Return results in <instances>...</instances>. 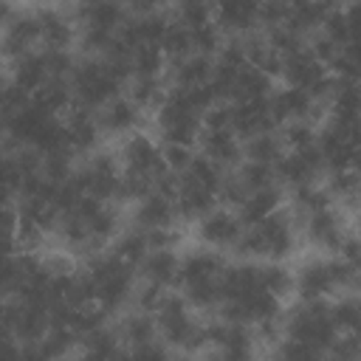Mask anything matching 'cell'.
<instances>
[{
  "label": "cell",
  "mask_w": 361,
  "mask_h": 361,
  "mask_svg": "<svg viewBox=\"0 0 361 361\" xmlns=\"http://www.w3.org/2000/svg\"><path fill=\"white\" fill-rule=\"evenodd\" d=\"M127 79H130V59L85 56V59H76L68 87H71L73 104L93 110V107H104L110 99H116Z\"/></svg>",
  "instance_id": "cell-1"
},
{
  "label": "cell",
  "mask_w": 361,
  "mask_h": 361,
  "mask_svg": "<svg viewBox=\"0 0 361 361\" xmlns=\"http://www.w3.org/2000/svg\"><path fill=\"white\" fill-rule=\"evenodd\" d=\"M93 302L102 310H118L121 305H127L135 293V274L127 262H121L113 254H96L87 259V268L82 271Z\"/></svg>",
  "instance_id": "cell-2"
},
{
  "label": "cell",
  "mask_w": 361,
  "mask_h": 361,
  "mask_svg": "<svg viewBox=\"0 0 361 361\" xmlns=\"http://www.w3.org/2000/svg\"><path fill=\"white\" fill-rule=\"evenodd\" d=\"M358 282V265L344 259H307L293 274V288L302 296V302H319L327 299L336 290H350Z\"/></svg>",
  "instance_id": "cell-3"
},
{
  "label": "cell",
  "mask_w": 361,
  "mask_h": 361,
  "mask_svg": "<svg viewBox=\"0 0 361 361\" xmlns=\"http://www.w3.org/2000/svg\"><path fill=\"white\" fill-rule=\"evenodd\" d=\"M296 245V231L290 226V220L279 212H274L271 217L245 226L240 240H237V251L243 257H265L268 262H279L285 259Z\"/></svg>",
  "instance_id": "cell-4"
},
{
  "label": "cell",
  "mask_w": 361,
  "mask_h": 361,
  "mask_svg": "<svg viewBox=\"0 0 361 361\" xmlns=\"http://www.w3.org/2000/svg\"><path fill=\"white\" fill-rule=\"evenodd\" d=\"M152 319H155V327H158L161 338H164L169 347L195 353V350H203V347L209 344V330H206V324L195 322L192 313H189V305H186L180 296H175V293H166V296H164V302L155 307Z\"/></svg>",
  "instance_id": "cell-5"
},
{
  "label": "cell",
  "mask_w": 361,
  "mask_h": 361,
  "mask_svg": "<svg viewBox=\"0 0 361 361\" xmlns=\"http://www.w3.org/2000/svg\"><path fill=\"white\" fill-rule=\"evenodd\" d=\"M282 333H285V338L302 341L305 347H310L316 353H327L338 336V330L333 327V319H330V302L327 299L302 302L299 307L290 310V316H285Z\"/></svg>",
  "instance_id": "cell-6"
},
{
  "label": "cell",
  "mask_w": 361,
  "mask_h": 361,
  "mask_svg": "<svg viewBox=\"0 0 361 361\" xmlns=\"http://www.w3.org/2000/svg\"><path fill=\"white\" fill-rule=\"evenodd\" d=\"M155 124L164 144L192 147L200 138V113L186 102L180 87H169L164 102L155 107Z\"/></svg>",
  "instance_id": "cell-7"
},
{
  "label": "cell",
  "mask_w": 361,
  "mask_h": 361,
  "mask_svg": "<svg viewBox=\"0 0 361 361\" xmlns=\"http://www.w3.org/2000/svg\"><path fill=\"white\" fill-rule=\"evenodd\" d=\"M73 180L79 183L85 197H93L99 203H107L113 197H118V164L110 152H96L90 155L79 169H73Z\"/></svg>",
  "instance_id": "cell-8"
},
{
  "label": "cell",
  "mask_w": 361,
  "mask_h": 361,
  "mask_svg": "<svg viewBox=\"0 0 361 361\" xmlns=\"http://www.w3.org/2000/svg\"><path fill=\"white\" fill-rule=\"evenodd\" d=\"M322 155L316 147H307V149H296V152H285L276 166H274V178L282 180L285 186H290L293 192L296 189H305V186H313L316 175L322 172Z\"/></svg>",
  "instance_id": "cell-9"
},
{
  "label": "cell",
  "mask_w": 361,
  "mask_h": 361,
  "mask_svg": "<svg viewBox=\"0 0 361 361\" xmlns=\"http://www.w3.org/2000/svg\"><path fill=\"white\" fill-rule=\"evenodd\" d=\"M279 76H285L288 87H299L305 90L307 96H313V90L327 79V68L310 54V48H299L288 56H282V68H279Z\"/></svg>",
  "instance_id": "cell-10"
},
{
  "label": "cell",
  "mask_w": 361,
  "mask_h": 361,
  "mask_svg": "<svg viewBox=\"0 0 361 361\" xmlns=\"http://www.w3.org/2000/svg\"><path fill=\"white\" fill-rule=\"evenodd\" d=\"M39 42V20L34 8H20V14L0 34V54L8 59H20L34 51Z\"/></svg>",
  "instance_id": "cell-11"
},
{
  "label": "cell",
  "mask_w": 361,
  "mask_h": 361,
  "mask_svg": "<svg viewBox=\"0 0 361 361\" xmlns=\"http://www.w3.org/2000/svg\"><path fill=\"white\" fill-rule=\"evenodd\" d=\"M51 327V316L48 307L28 302V299H17L11 302V322H8V333L23 341V344H34L39 341Z\"/></svg>",
  "instance_id": "cell-12"
},
{
  "label": "cell",
  "mask_w": 361,
  "mask_h": 361,
  "mask_svg": "<svg viewBox=\"0 0 361 361\" xmlns=\"http://www.w3.org/2000/svg\"><path fill=\"white\" fill-rule=\"evenodd\" d=\"M243 228L245 226L240 223V217L228 209H212L206 217L197 220V237L212 248H234Z\"/></svg>",
  "instance_id": "cell-13"
},
{
  "label": "cell",
  "mask_w": 361,
  "mask_h": 361,
  "mask_svg": "<svg viewBox=\"0 0 361 361\" xmlns=\"http://www.w3.org/2000/svg\"><path fill=\"white\" fill-rule=\"evenodd\" d=\"M37 20H39V42L45 45V51H71V42L76 37V23L71 17V11L65 8H34Z\"/></svg>",
  "instance_id": "cell-14"
},
{
  "label": "cell",
  "mask_w": 361,
  "mask_h": 361,
  "mask_svg": "<svg viewBox=\"0 0 361 361\" xmlns=\"http://www.w3.org/2000/svg\"><path fill=\"white\" fill-rule=\"evenodd\" d=\"M274 130V118H271V107L268 99L259 102H231V133L243 141L271 133Z\"/></svg>",
  "instance_id": "cell-15"
},
{
  "label": "cell",
  "mask_w": 361,
  "mask_h": 361,
  "mask_svg": "<svg viewBox=\"0 0 361 361\" xmlns=\"http://www.w3.org/2000/svg\"><path fill=\"white\" fill-rule=\"evenodd\" d=\"M212 23L220 28V34H234V39L245 37V34H254L259 20H257V3H248V0H228V3H220L214 6L212 11Z\"/></svg>",
  "instance_id": "cell-16"
},
{
  "label": "cell",
  "mask_w": 361,
  "mask_h": 361,
  "mask_svg": "<svg viewBox=\"0 0 361 361\" xmlns=\"http://www.w3.org/2000/svg\"><path fill=\"white\" fill-rule=\"evenodd\" d=\"M121 164L127 172H141V175H155L161 169V147L147 135V133H130L127 141L121 144Z\"/></svg>",
  "instance_id": "cell-17"
},
{
  "label": "cell",
  "mask_w": 361,
  "mask_h": 361,
  "mask_svg": "<svg viewBox=\"0 0 361 361\" xmlns=\"http://www.w3.org/2000/svg\"><path fill=\"white\" fill-rule=\"evenodd\" d=\"M268 107H271L274 124H290V121H307L313 116L316 102L305 90L285 85L282 90H274L268 96Z\"/></svg>",
  "instance_id": "cell-18"
},
{
  "label": "cell",
  "mask_w": 361,
  "mask_h": 361,
  "mask_svg": "<svg viewBox=\"0 0 361 361\" xmlns=\"http://www.w3.org/2000/svg\"><path fill=\"white\" fill-rule=\"evenodd\" d=\"M62 127H65L68 147H71L73 152H87V149H93L96 141H99V133H102L99 116H96L93 110H87V107H79V104H73V107L68 110Z\"/></svg>",
  "instance_id": "cell-19"
},
{
  "label": "cell",
  "mask_w": 361,
  "mask_h": 361,
  "mask_svg": "<svg viewBox=\"0 0 361 361\" xmlns=\"http://www.w3.org/2000/svg\"><path fill=\"white\" fill-rule=\"evenodd\" d=\"M73 23L79 28H99V31H110L118 34V28L127 23V6L118 3H85L76 6L71 11Z\"/></svg>",
  "instance_id": "cell-20"
},
{
  "label": "cell",
  "mask_w": 361,
  "mask_h": 361,
  "mask_svg": "<svg viewBox=\"0 0 361 361\" xmlns=\"http://www.w3.org/2000/svg\"><path fill=\"white\" fill-rule=\"evenodd\" d=\"M141 107L130 99V96H116V99H110L104 107H102V113H96L99 116V127L104 130V133H110V135H130V133H135V127H138V121H141Z\"/></svg>",
  "instance_id": "cell-21"
},
{
  "label": "cell",
  "mask_w": 361,
  "mask_h": 361,
  "mask_svg": "<svg viewBox=\"0 0 361 361\" xmlns=\"http://www.w3.org/2000/svg\"><path fill=\"white\" fill-rule=\"evenodd\" d=\"M197 141L203 144V158H209L223 172L237 169L243 164V144L234 133H203L200 130Z\"/></svg>",
  "instance_id": "cell-22"
},
{
  "label": "cell",
  "mask_w": 361,
  "mask_h": 361,
  "mask_svg": "<svg viewBox=\"0 0 361 361\" xmlns=\"http://www.w3.org/2000/svg\"><path fill=\"white\" fill-rule=\"evenodd\" d=\"M178 212H175V203L158 192L141 197L135 203V212H133V223L138 231H155V228H169L175 223Z\"/></svg>",
  "instance_id": "cell-23"
},
{
  "label": "cell",
  "mask_w": 361,
  "mask_h": 361,
  "mask_svg": "<svg viewBox=\"0 0 361 361\" xmlns=\"http://www.w3.org/2000/svg\"><path fill=\"white\" fill-rule=\"evenodd\" d=\"M141 268V276L144 282L149 285H158V288H169L178 282V274H180V257L172 251V248H149L147 257L138 262Z\"/></svg>",
  "instance_id": "cell-24"
},
{
  "label": "cell",
  "mask_w": 361,
  "mask_h": 361,
  "mask_svg": "<svg viewBox=\"0 0 361 361\" xmlns=\"http://www.w3.org/2000/svg\"><path fill=\"white\" fill-rule=\"evenodd\" d=\"M305 231H307V240L319 248H327V251H338L341 240L347 237L344 234V226H341V217L336 214V209H322V212H313L305 217Z\"/></svg>",
  "instance_id": "cell-25"
},
{
  "label": "cell",
  "mask_w": 361,
  "mask_h": 361,
  "mask_svg": "<svg viewBox=\"0 0 361 361\" xmlns=\"http://www.w3.org/2000/svg\"><path fill=\"white\" fill-rule=\"evenodd\" d=\"M214 203H217V195L214 192H209V189H203V186L180 178V186H178V195H175V212H178V217H183V220H200V217H206L214 209Z\"/></svg>",
  "instance_id": "cell-26"
},
{
  "label": "cell",
  "mask_w": 361,
  "mask_h": 361,
  "mask_svg": "<svg viewBox=\"0 0 361 361\" xmlns=\"http://www.w3.org/2000/svg\"><path fill=\"white\" fill-rule=\"evenodd\" d=\"M279 203H282V189H279V183H274V186L248 192V195L243 197V203L237 206L234 214L240 217L243 226H254V223L271 217V214L279 209Z\"/></svg>",
  "instance_id": "cell-27"
},
{
  "label": "cell",
  "mask_w": 361,
  "mask_h": 361,
  "mask_svg": "<svg viewBox=\"0 0 361 361\" xmlns=\"http://www.w3.org/2000/svg\"><path fill=\"white\" fill-rule=\"evenodd\" d=\"M240 48H243V56H245V65L262 71L265 76H276L279 68H282V56L271 48V42L265 39V34H245L240 37Z\"/></svg>",
  "instance_id": "cell-28"
},
{
  "label": "cell",
  "mask_w": 361,
  "mask_h": 361,
  "mask_svg": "<svg viewBox=\"0 0 361 361\" xmlns=\"http://www.w3.org/2000/svg\"><path fill=\"white\" fill-rule=\"evenodd\" d=\"M214 56L189 54L172 65V87H203L212 82Z\"/></svg>",
  "instance_id": "cell-29"
},
{
  "label": "cell",
  "mask_w": 361,
  "mask_h": 361,
  "mask_svg": "<svg viewBox=\"0 0 361 361\" xmlns=\"http://www.w3.org/2000/svg\"><path fill=\"white\" fill-rule=\"evenodd\" d=\"M223 259L209 251V248H197V251H189L186 257H180V274H178V282L186 285V282H200V279H217L223 274Z\"/></svg>",
  "instance_id": "cell-30"
},
{
  "label": "cell",
  "mask_w": 361,
  "mask_h": 361,
  "mask_svg": "<svg viewBox=\"0 0 361 361\" xmlns=\"http://www.w3.org/2000/svg\"><path fill=\"white\" fill-rule=\"evenodd\" d=\"M274 93V85H271V76H265L262 71L251 68V65H243L231 82V93L228 99L234 102H259V99H268Z\"/></svg>",
  "instance_id": "cell-31"
},
{
  "label": "cell",
  "mask_w": 361,
  "mask_h": 361,
  "mask_svg": "<svg viewBox=\"0 0 361 361\" xmlns=\"http://www.w3.org/2000/svg\"><path fill=\"white\" fill-rule=\"evenodd\" d=\"M121 338L118 333H113L107 324L99 330H90L87 336H82V353L79 361H118L121 355Z\"/></svg>",
  "instance_id": "cell-32"
},
{
  "label": "cell",
  "mask_w": 361,
  "mask_h": 361,
  "mask_svg": "<svg viewBox=\"0 0 361 361\" xmlns=\"http://www.w3.org/2000/svg\"><path fill=\"white\" fill-rule=\"evenodd\" d=\"M330 8H333V3H310V0H305V3H290V6H288V17H285L282 25L290 28L293 34L305 37V34L322 28V23H324V17H327Z\"/></svg>",
  "instance_id": "cell-33"
},
{
  "label": "cell",
  "mask_w": 361,
  "mask_h": 361,
  "mask_svg": "<svg viewBox=\"0 0 361 361\" xmlns=\"http://www.w3.org/2000/svg\"><path fill=\"white\" fill-rule=\"evenodd\" d=\"M45 82H48V73H45L42 51H31V54L14 59V68H11V85L14 87H20L23 93L34 96Z\"/></svg>",
  "instance_id": "cell-34"
},
{
  "label": "cell",
  "mask_w": 361,
  "mask_h": 361,
  "mask_svg": "<svg viewBox=\"0 0 361 361\" xmlns=\"http://www.w3.org/2000/svg\"><path fill=\"white\" fill-rule=\"evenodd\" d=\"M243 155L245 161H254V164H262V166H276V161L285 155V147H282V138L271 130V133H262V135H254L243 144Z\"/></svg>",
  "instance_id": "cell-35"
},
{
  "label": "cell",
  "mask_w": 361,
  "mask_h": 361,
  "mask_svg": "<svg viewBox=\"0 0 361 361\" xmlns=\"http://www.w3.org/2000/svg\"><path fill=\"white\" fill-rule=\"evenodd\" d=\"M31 102H34L37 107H42L48 116L68 113V110L73 107L71 87H68V82H62V79H48V82H45V85L31 96Z\"/></svg>",
  "instance_id": "cell-36"
},
{
  "label": "cell",
  "mask_w": 361,
  "mask_h": 361,
  "mask_svg": "<svg viewBox=\"0 0 361 361\" xmlns=\"http://www.w3.org/2000/svg\"><path fill=\"white\" fill-rule=\"evenodd\" d=\"M155 336H158L155 319H152V313H144V310H135V313L124 316V322H121V327H118V338H121V344H127V347L155 341Z\"/></svg>",
  "instance_id": "cell-37"
},
{
  "label": "cell",
  "mask_w": 361,
  "mask_h": 361,
  "mask_svg": "<svg viewBox=\"0 0 361 361\" xmlns=\"http://www.w3.org/2000/svg\"><path fill=\"white\" fill-rule=\"evenodd\" d=\"M166 56L161 54L158 45H144L130 51V76H144V79H161Z\"/></svg>",
  "instance_id": "cell-38"
},
{
  "label": "cell",
  "mask_w": 361,
  "mask_h": 361,
  "mask_svg": "<svg viewBox=\"0 0 361 361\" xmlns=\"http://www.w3.org/2000/svg\"><path fill=\"white\" fill-rule=\"evenodd\" d=\"M259 288L282 302L288 293H293V274L282 262H265L259 265Z\"/></svg>",
  "instance_id": "cell-39"
},
{
  "label": "cell",
  "mask_w": 361,
  "mask_h": 361,
  "mask_svg": "<svg viewBox=\"0 0 361 361\" xmlns=\"http://www.w3.org/2000/svg\"><path fill=\"white\" fill-rule=\"evenodd\" d=\"M186 305L200 307V310H212L220 307L223 296H220V276L217 279H200V282H186L183 285V296Z\"/></svg>",
  "instance_id": "cell-40"
},
{
  "label": "cell",
  "mask_w": 361,
  "mask_h": 361,
  "mask_svg": "<svg viewBox=\"0 0 361 361\" xmlns=\"http://www.w3.org/2000/svg\"><path fill=\"white\" fill-rule=\"evenodd\" d=\"M76 341H79V336H76L71 327H56V324H51L48 333H45L37 344H39V350H42V355H45L48 361H62V358L76 347Z\"/></svg>",
  "instance_id": "cell-41"
},
{
  "label": "cell",
  "mask_w": 361,
  "mask_h": 361,
  "mask_svg": "<svg viewBox=\"0 0 361 361\" xmlns=\"http://www.w3.org/2000/svg\"><path fill=\"white\" fill-rule=\"evenodd\" d=\"M158 48H161L164 56H169V59H175V62L183 59V56H189V54H195V48H192V31H189L186 25L169 20V25H166V31H164Z\"/></svg>",
  "instance_id": "cell-42"
},
{
  "label": "cell",
  "mask_w": 361,
  "mask_h": 361,
  "mask_svg": "<svg viewBox=\"0 0 361 361\" xmlns=\"http://www.w3.org/2000/svg\"><path fill=\"white\" fill-rule=\"evenodd\" d=\"M147 251H149V245H147V237H144V231H138V228H130V231H124V234H118L116 237V243H113V257H118L121 262H127L130 268H135L144 257H147Z\"/></svg>",
  "instance_id": "cell-43"
},
{
  "label": "cell",
  "mask_w": 361,
  "mask_h": 361,
  "mask_svg": "<svg viewBox=\"0 0 361 361\" xmlns=\"http://www.w3.org/2000/svg\"><path fill=\"white\" fill-rule=\"evenodd\" d=\"M130 82V99L141 107V110H147V107H158L161 102H164V96H166V90H164V85H161V79H144V76H130L127 79Z\"/></svg>",
  "instance_id": "cell-44"
},
{
  "label": "cell",
  "mask_w": 361,
  "mask_h": 361,
  "mask_svg": "<svg viewBox=\"0 0 361 361\" xmlns=\"http://www.w3.org/2000/svg\"><path fill=\"white\" fill-rule=\"evenodd\" d=\"M330 319L338 333H355L361 324V305L355 296H341L338 302H330Z\"/></svg>",
  "instance_id": "cell-45"
},
{
  "label": "cell",
  "mask_w": 361,
  "mask_h": 361,
  "mask_svg": "<svg viewBox=\"0 0 361 361\" xmlns=\"http://www.w3.org/2000/svg\"><path fill=\"white\" fill-rule=\"evenodd\" d=\"M223 175H226V172H223L220 166H214L209 158L195 155L192 164H189V169H186L180 178H186V180H192V183H197V186H203V189H209V192L217 195V186H220Z\"/></svg>",
  "instance_id": "cell-46"
},
{
  "label": "cell",
  "mask_w": 361,
  "mask_h": 361,
  "mask_svg": "<svg viewBox=\"0 0 361 361\" xmlns=\"http://www.w3.org/2000/svg\"><path fill=\"white\" fill-rule=\"evenodd\" d=\"M234 178L240 180V186L245 189V195L276 183L274 169H271V166H262V164H254V161H243V164L234 169Z\"/></svg>",
  "instance_id": "cell-47"
},
{
  "label": "cell",
  "mask_w": 361,
  "mask_h": 361,
  "mask_svg": "<svg viewBox=\"0 0 361 361\" xmlns=\"http://www.w3.org/2000/svg\"><path fill=\"white\" fill-rule=\"evenodd\" d=\"M25 183V172H23V164L17 158V149L14 152H0V192L3 195H20Z\"/></svg>",
  "instance_id": "cell-48"
},
{
  "label": "cell",
  "mask_w": 361,
  "mask_h": 361,
  "mask_svg": "<svg viewBox=\"0 0 361 361\" xmlns=\"http://www.w3.org/2000/svg\"><path fill=\"white\" fill-rule=\"evenodd\" d=\"M316 135H319V130L307 118V121H290V124H285V130H282L279 138H282V147H290V152H296V149L316 147Z\"/></svg>",
  "instance_id": "cell-49"
},
{
  "label": "cell",
  "mask_w": 361,
  "mask_h": 361,
  "mask_svg": "<svg viewBox=\"0 0 361 361\" xmlns=\"http://www.w3.org/2000/svg\"><path fill=\"white\" fill-rule=\"evenodd\" d=\"M327 195H330V197H338V200H344V203H355V197H358V172H355V169L330 172Z\"/></svg>",
  "instance_id": "cell-50"
},
{
  "label": "cell",
  "mask_w": 361,
  "mask_h": 361,
  "mask_svg": "<svg viewBox=\"0 0 361 361\" xmlns=\"http://www.w3.org/2000/svg\"><path fill=\"white\" fill-rule=\"evenodd\" d=\"M212 11H214V6H209V3L186 0V3H180V6L175 8V23L186 25V28L192 31V28H197V25L212 23Z\"/></svg>",
  "instance_id": "cell-51"
},
{
  "label": "cell",
  "mask_w": 361,
  "mask_h": 361,
  "mask_svg": "<svg viewBox=\"0 0 361 361\" xmlns=\"http://www.w3.org/2000/svg\"><path fill=\"white\" fill-rule=\"evenodd\" d=\"M192 158H195L192 147H180V144H161V166H164L166 172L178 175V178L189 169Z\"/></svg>",
  "instance_id": "cell-52"
},
{
  "label": "cell",
  "mask_w": 361,
  "mask_h": 361,
  "mask_svg": "<svg viewBox=\"0 0 361 361\" xmlns=\"http://www.w3.org/2000/svg\"><path fill=\"white\" fill-rule=\"evenodd\" d=\"M223 45V34L214 23H206V25H197L192 28V48L195 54H203V56H214Z\"/></svg>",
  "instance_id": "cell-53"
},
{
  "label": "cell",
  "mask_w": 361,
  "mask_h": 361,
  "mask_svg": "<svg viewBox=\"0 0 361 361\" xmlns=\"http://www.w3.org/2000/svg\"><path fill=\"white\" fill-rule=\"evenodd\" d=\"M42 62H45L48 79H62V82H68L76 68V59L71 51H42Z\"/></svg>",
  "instance_id": "cell-54"
},
{
  "label": "cell",
  "mask_w": 361,
  "mask_h": 361,
  "mask_svg": "<svg viewBox=\"0 0 361 361\" xmlns=\"http://www.w3.org/2000/svg\"><path fill=\"white\" fill-rule=\"evenodd\" d=\"M200 130L203 133H231V104L217 102L200 116Z\"/></svg>",
  "instance_id": "cell-55"
},
{
  "label": "cell",
  "mask_w": 361,
  "mask_h": 361,
  "mask_svg": "<svg viewBox=\"0 0 361 361\" xmlns=\"http://www.w3.org/2000/svg\"><path fill=\"white\" fill-rule=\"evenodd\" d=\"M118 361H169V353H166V344L147 341V344H135V347L121 350Z\"/></svg>",
  "instance_id": "cell-56"
},
{
  "label": "cell",
  "mask_w": 361,
  "mask_h": 361,
  "mask_svg": "<svg viewBox=\"0 0 361 361\" xmlns=\"http://www.w3.org/2000/svg\"><path fill=\"white\" fill-rule=\"evenodd\" d=\"M322 353L305 347L302 341H293V338H282L274 350V361H319Z\"/></svg>",
  "instance_id": "cell-57"
},
{
  "label": "cell",
  "mask_w": 361,
  "mask_h": 361,
  "mask_svg": "<svg viewBox=\"0 0 361 361\" xmlns=\"http://www.w3.org/2000/svg\"><path fill=\"white\" fill-rule=\"evenodd\" d=\"M17 243V214L8 206H0V257L11 254Z\"/></svg>",
  "instance_id": "cell-58"
},
{
  "label": "cell",
  "mask_w": 361,
  "mask_h": 361,
  "mask_svg": "<svg viewBox=\"0 0 361 361\" xmlns=\"http://www.w3.org/2000/svg\"><path fill=\"white\" fill-rule=\"evenodd\" d=\"M144 237H147V245H149V248H172V245L180 240V234L175 231V226H169V228H155V231H144Z\"/></svg>",
  "instance_id": "cell-59"
},
{
  "label": "cell",
  "mask_w": 361,
  "mask_h": 361,
  "mask_svg": "<svg viewBox=\"0 0 361 361\" xmlns=\"http://www.w3.org/2000/svg\"><path fill=\"white\" fill-rule=\"evenodd\" d=\"M0 361H23V347L8 333H0Z\"/></svg>",
  "instance_id": "cell-60"
},
{
  "label": "cell",
  "mask_w": 361,
  "mask_h": 361,
  "mask_svg": "<svg viewBox=\"0 0 361 361\" xmlns=\"http://www.w3.org/2000/svg\"><path fill=\"white\" fill-rule=\"evenodd\" d=\"M20 14V6H11V3H0V31Z\"/></svg>",
  "instance_id": "cell-61"
},
{
  "label": "cell",
  "mask_w": 361,
  "mask_h": 361,
  "mask_svg": "<svg viewBox=\"0 0 361 361\" xmlns=\"http://www.w3.org/2000/svg\"><path fill=\"white\" fill-rule=\"evenodd\" d=\"M3 141H6V138H3V130H0V152H3Z\"/></svg>",
  "instance_id": "cell-62"
}]
</instances>
